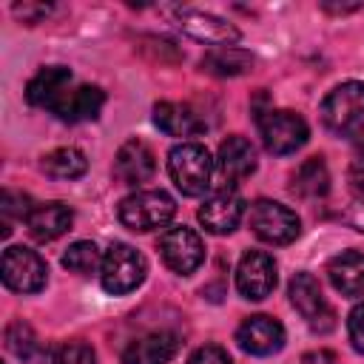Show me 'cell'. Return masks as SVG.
<instances>
[{
  "mask_svg": "<svg viewBox=\"0 0 364 364\" xmlns=\"http://www.w3.org/2000/svg\"><path fill=\"white\" fill-rule=\"evenodd\" d=\"M213 156L199 142H182L168 154V173L173 185L185 196H199L210 188L213 179Z\"/></svg>",
  "mask_w": 364,
  "mask_h": 364,
  "instance_id": "6da1fadb",
  "label": "cell"
},
{
  "mask_svg": "<svg viewBox=\"0 0 364 364\" xmlns=\"http://www.w3.org/2000/svg\"><path fill=\"white\" fill-rule=\"evenodd\" d=\"M321 119L336 136H358L364 131V82L336 85L321 105Z\"/></svg>",
  "mask_w": 364,
  "mask_h": 364,
  "instance_id": "7a4b0ae2",
  "label": "cell"
},
{
  "mask_svg": "<svg viewBox=\"0 0 364 364\" xmlns=\"http://www.w3.org/2000/svg\"><path fill=\"white\" fill-rule=\"evenodd\" d=\"M119 222L136 233L156 230L171 222L176 213V202L165 191H136L119 202Z\"/></svg>",
  "mask_w": 364,
  "mask_h": 364,
  "instance_id": "3957f363",
  "label": "cell"
},
{
  "mask_svg": "<svg viewBox=\"0 0 364 364\" xmlns=\"http://www.w3.org/2000/svg\"><path fill=\"white\" fill-rule=\"evenodd\" d=\"M145 279V259L142 253H136L131 245H111L108 253L102 256V267H100V282L102 290L111 296H125L131 290H136Z\"/></svg>",
  "mask_w": 364,
  "mask_h": 364,
  "instance_id": "277c9868",
  "label": "cell"
},
{
  "mask_svg": "<svg viewBox=\"0 0 364 364\" xmlns=\"http://www.w3.org/2000/svg\"><path fill=\"white\" fill-rule=\"evenodd\" d=\"M3 284L14 293H37L46 287L48 279V267L40 259V253L23 247V245H11L3 250Z\"/></svg>",
  "mask_w": 364,
  "mask_h": 364,
  "instance_id": "5b68a950",
  "label": "cell"
},
{
  "mask_svg": "<svg viewBox=\"0 0 364 364\" xmlns=\"http://www.w3.org/2000/svg\"><path fill=\"white\" fill-rule=\"evenodd\" d=\"M259 128H262L264 148H267L270 154H279V156L299 151V148L307 142V136H310L307 122H304L296 111H284V108H279V111H273V108L264 111V114L259 117Z\"/></svg>",
  "mask_w": 364,
  "mask_h": 364,
  "instance_id": "8992f818",
  "label": "cell"
},
{
  "mask_svg": "<svg viewBox=\"0 0 364 364\" xmlns=\"http://www.w3.org/2000/svg\"><path fill=\"white\" fill-rule=\"evenodd\" d=\"M250 228L262 242L290 245L299 236L301 222L287 205H279V202H270V199H259L250 208Z\"/></svg>",
  "mask_w": 364,
  "mask_h": 364,
  "instance_id": "52a82bcc",
  "label": "cell"
},
{
  "mask_svg": "<svg viewBox=\"0 0 364 364\" xmlns=\"http://www.w3.org/2000/svg\"><path fill=\"white\" fill-rule=\"evenodd\" d=\"M159 253H162V262L179 276L193 273L205 262V245H202L199 233L185 228V225L182 228H168L159 236Z\"/></svg>",
  "mask_w": 364,
  "mask_h": 364,
  "instance_id": "ba28073f",
  "label": "cell"
},
{
  "mask_svg": "<svg viewBox=\"0 0 364 364\" xmlns=\"http://www.w3.org/2000/svg\"><path fill=\"white\" fill-rule=\"evenodd\" d=\"M290 301L301 313V318L310 324V330L327 333L336 324V316H333L330 304L324 301L318 282L310 273H296L293 276V282H290Z\"/></svg>",
  "mask_w": 364,
  "mask_h": 364,
  "instance_id": "9c48e42d",
  "label": "cell"
},
{
  "mask_svg": "<svg viewBox=\"0 0 364 364\" xmlns=\"http://www.w3.org/2000/svg\"><path fill=\"white\" fill-rule=\"evenodd\" d=\"M236 287L245 299L259 301L276 287V262L264 250H247L236 264Z\"/></svg>",
  "mask_w": 364,
  "mask_h": 364,
  "instance_id": "30bf717a",
  "label": "cell"
},
{
  "mask_svg": "<svg viewBox=\"0 0 364 364\" xmlns=\"http://www.w3.org/2000/svg\"><path fill=\"white\" fill-rule=\"evenodd\" d=\"M171 14H173L176 28H182L193 40H202V43H210L219 48H228L230 43L239 40V28L230 26L228 20L216 17V14L193 11V9H171Z\"/></svg>",
  "mask_w": 364,
  "mask_h": 364,
  "instance_id": "8fae6325",
  "label": "cell"
},
{
  "mask_svg": "<svg viewBox=\"0 0 364 364\" xmlns=\"http://www.w3.org/2000/svg\"><path fill=\"white\" fill-rule=\"evenodd\" d=\"M236 341L250 355H273L284 347V327L273 316H250L239 324Z\"/></svg>",
  "mask_w": 364,
  "mask_h": 364,
  "instance_id": "7c38bea8",
  "label": "cell"
},
{
  "mask_svg": "<svg viewBox=\"0 0 364 364\" xmlns=\"http://www.w3.org/2000/svg\"><path fill=\"white\" fill-rule=\"evenodd\" d=\"M156 173V156L142 139H128L114 159V176L122 185H142Z\"/></svg>",
  "mask_w": 364,
  "mask_h": 364,
  "instance_id": "4fadbf2b",
  "label": "cell"
},
{
  "mask_svg": "<svg viewBox=\"0 0 364 364\" xmlns=\"http://www.w3.org/2000/svg\"><path fill=\"white\" fill-rule=\"evenodd\" d=\"M102 105H105V94L97 85H77L68 88L48 111L63 122H85V119H97Z\"/></svg>",
  "mask_w": 364,
  "mask_h": 364,
  "instance_id": "5bb4252c",
  "label": "cell"
},
{
  "mask_svg": "<svg viewBox=\"0 0 364 364\" xmlns=\"http://www.w3.org/2000/svg\"><path fill=\"white\" fill-rule=\"evenodd\" d=\"M242 210H245V205H242V199L236 196V193H216V196H210L202 208H199V222L205 225V230H210V233H216V236H225V233H230V230H236V225H239V219H242Z\"/></svg>",
  "mask_w": 364,
  "mask_h": 364,
  "instance_id": "9a60e30c",
  "label": "cell"
},
{
  "mask_svg": "<svg viewBox=\"0 0 364 364\" xmlns=\"http://www.w3.org/2000/svg\"><path fill=\"white\" fill-rule=\"evenodd\" d=\"M74 222V213L68 205L63 202H46V205H37L28 219H26V228L28 233L37 239V242H51L57 236H63Z\"/></svg>",
  "mask_w": 364,
  "mask_h": 364,
  "instance_id": "2e32d148",
  "label": "cell"
},
{
  "mask_svg": "<svg viewBox=\"0 0 364 364\" xmlns=\"http://www.w3.org/2000/svg\"><path fill=\"white\" fill-rule=\"evenodd\" d=\"M71 85V71L65 65H46L40 68L31 82L26 85V100L31 105H43V108H51Z\"/></svg>",
  "mask_w": 364,
  "mask_h": 364,
  "instance_id": "e0dca14e",
  "label": "cell"
},
{
  "mask_svg": "<svg viewBox=\"0 0 364 364\" xmlns=\"http://www.w3.org/2000/svg\"><path fill=\"white\" fill-rule=\"evenodd\" d=\"M219 168H222V173H225L228 182L247 179L256 171V148L245 136H239V134L228 136L219 145Z\"/></svg>",
  "mask_w": 364,
  "mask_h": 364,
  "instance_id": "ac0fdd59",
  "label": "cell"
},
{
  "mask_svg": "<svg viewBox=\"0 0 364 364\" xmlns=\"http://www.w3.org/2000/svg\"><path fill=\"white\" fill-rule=\"evenodd\" d=\"M179 341L173 333H148L128 344L122 353V364H165L173 358Z\"/></svg>",
  "mask_w": 364,
  "mask_h": 364,
  "instance_id": "d6986e66",
  "label": "cell"
},
{
  "mask_svg": "<svg viewBox=\"0 0 364 364\" xmlns=\"http://www.w3.org/2000/svg\"><path fill=\"white\" fill-rule=\"evenodd\" d=\"M327 276L341 296H361L364 293V253L344 250L327 264Z\"/></svg>",
  "mask_w": 364,
  "mask_h": 364,
  "instance_id": "ffe728a7",
  "label": "cell"
},
{
  "mask_svg": "<svg viewBox=\"0 0 364 364\" xmlns=\"http://www.w3.org/2000/svg\"><path fill=\"white\" fill-rule=\"evenodd\" d=\"M154 122L168 136H193L205 128L199 114L185 102H156L154 105Z\"/></svg>",
  "mask_w": 364,
  "mask_h": 364,
  "instance_id": "44dd1931",
  "label": "cell"
},
{
  "mask_svg": "<svg viewBox=\"0 0 364 364\" xmlns=\"http://www.w3.org/2000/svg\"><path fill=\"white\" fill-rule=\"evenodd\" d=\"M330 191V171L324 165L321 156H310L299 165V171L293 173V193H299L301 199H318Z\"/></svg>",
  "mask_w": 364,
  "mask_h": 364,
  "instance_id": "7402d4cb",
  "label": "cell"
},
{
  "mask_svg": "<svg viewBox=\"0 0 364 364\" xmlns=\"http://www.w3.org/2000/svg\"><path fill=\"white\" fill-rule=\"evenodd\" d=\"M250 65H253V57L233 46L213 48L202 57V71H208L213 77H236V74H245Z\"/></svg>",
  "mask_w": 364,
  "mask_h": 364,
  "instance_id": "603a6c76",
  "label": "cell"
},
{
  "mask_svg": "<svg viewBox=\"0 0 364 364\" xmlns=\"http://www.w3.org/2000/svg\"><path fill=\"white\" fill-rule=\"evenodd\" d=\"M43 171L51 179H77L88 171V159L80 148H54L43 156Z\"/></svg>",
  "mask_w": 364,
  "mask_h": 364,
  "instance_id": "cb8c5ba5",
  "label": "cell"
},
{
  "mask_svg": "<svg viewBox=\"0 0 364 364\" xmlns=\"http://www.w3.org/2000/svg\"><path fill=\"white\" fill-rule=\"evenodd\" d=\"M63 264H65L71 273L88 276V273H94L97 267H102V256H100V250H97L94 242H74V245L63 253Z\"/></svg>",
  "mask_w": 364,
  "mask_h": 364,
  "instance_id": "d4e9b609",
  "label": "cell"
},
{
  "mask_svg": "<svg viewBox=\"0 0 364 364\" xmlns=\"http://www.w3.org/2000/svg\"><path fill=\"white\" fill-rule=\"evenodd\" d=\"M31 210H34V205H31V199L26 193H17V191L6 188L3 191V199H0V216H3L0 228H3V236L11 233V222L14 219H28Z\"/></svg>",
  "mask_w": 364,
  "mask_h": 364,
  "instance_id": "484cf974",
  "label": "cell"
},
{
  "mask_svg": "<svg viewBox=\"0 0 364 364\" xmlns=\"http://www.w3.org/2000/svg\"><path fill=\"white\" fill-rule=\"evenodd\" d=\"M6 347H9L17 358H23V361H28V358L40 350L37 336H34V330H31L26 321H11V324L6 327Z\"/></svg>",
  "mask_w": 364,
  "mask_h": 364,
  "instance_id": "4316f807",
  "label": "cell"
},
{
  "mask_svg": "<svg viewBox=\"0 0 364 364\" xmlns=\"http://www.w3.org/2000/svg\"><path fill=\"white\" fill-rule=\"evenodd\" d=\"M97 355L85 341H65L54 350L51 364H94Z\"/></svg>",
  "mask_w": 364,
  "mask_h": 364,
  "instance_id": "83f0119b",
  "label": "cell"
},
{
  "mask_svg": "<svg viewBox=\"0 0 364 364\" xmlns=\"http://www.w3.org/2000/svg\"><path fill=\"white\" fill-rule=\"evenodd\" d=\"M188 364H230V355L219 344H205V347L191 353Z\"/></svg>",
  "mask_w": 364,
  "mask_h": 364,
  "instance_id": "f1b7e54d",
  "label": "cell"
},
{
  "mask_svg": "<svg viewBox=\"0 0 364 364\" xmlns=\"http://www.w3.org/2000/svg\"><path fill=\"white\" fill-rule=\"evenodd\" d=\"M347 333H350V341L358 353H364V304H355L350 310V318H347Z\"/></svg>",
  "mask_w": 364,
  "mask_h": 364,
  "instance_id": "f546056e",
  "label": "cell"
},
{
  "mask_svg": "<svg viewBox=\"0 0 364 364\" xmlns=\"http://www.w3.org/2000/svg\"><path fill=\"white\" fill-rule=\"evenodd\" d=\"M11 11H14V17H20L23 23L31 26V23L43 20V17L51 11V6H48V3H14Z\"/></svg>",
  "mask_w": 364,
  "mask_h": 364,
  "instance_id": "4dcf8cb0",
  "label": "cell"
},
{
  "mask_svg": "<svg viewBox=\"0 0 364 364\" xmlns=\"http://www.w3.org/2000/svg\"><path fill=\"white\" fill-rule=\"evenodd\" d=\"M350 188L358 196V202H364V154H358L350 162Z\"/></svg>",
  "mask_w": 364,
  "mask_h": 364,
  "instance_id": "1f68e13d",
  "label": "cell"
},
{
  "mask_svg": "<svg viewBox=\"0 0 364 364\" xmlns=\"http://www.w3.org/2000/svg\"><path fill=\"white\" fill-rule=\"evenodd\" d=\"M301 364H341V361H338V355L330 353V350H313V353H307V355L301 358Z\"/></svg>",
  "mask_w": 364,
  "mask_h": 364,
  "instance_id": "d6a6232c",
  "label": "cell"
},
{
  "mask_svg": "<svg viewBox=\"0 0 364 364\" xmlns=\"http://www.w3.org/2000/svg\"><path fill=\"white\" fill-rule=\"evenodd\" d=\"M347 222L355 225L358 230H364V202H358V205H353V208L347 210Z\"/></svg>",
  "mask_w": 364,
  "mask_h": 364,
  "instance_id": "836d02e7",
  "label": "cell"
}]
</instances>
